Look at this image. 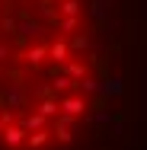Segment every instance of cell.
<instances>
[{"instance_id":"obj_1","label":"cell","mask_w":147,"mask_h":150,"mask_svg":"<svg viewBox=\"0 0 147 150\" xmlns=\"http://www.w3.org/2000/svg\"><path fill=\"white\" fill-rule=\"evenodd\" d=\"M112 0H0V150H70L102 93Z\"/></svg>"}]
</instances>
